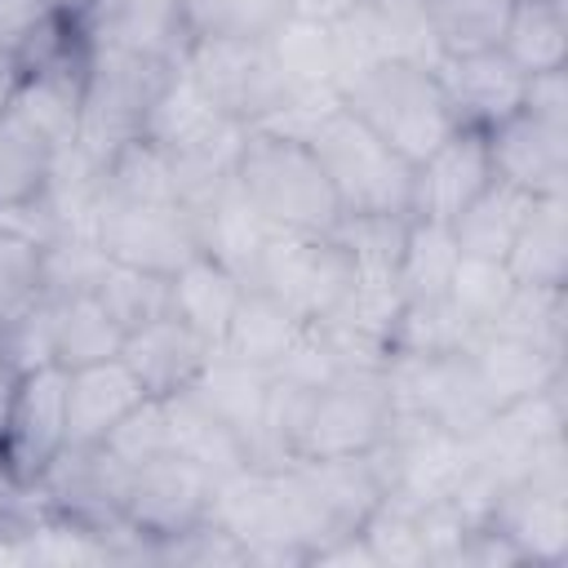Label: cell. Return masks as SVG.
<instances>
[{"label": "cell", "instance_id": "1", "mask_svg": "<svg viewBox=\"0 0 568 568\" xmlns=\"http://www.w3.org/2000/svg\"><path fill=\"white\" fill-rule=\"evenodd\" d=\"M342 106L359 115L382 142H390L404 160L430 155L448 133H457V111L435 75V62L422 58H377L351 71L342 84Z\"/></svg>", "mask_w": 568, "mask_h": 568}, {"label": "cell", "instance_id": "2", "mask_svg": "<svg viewBox=\"0 0 568 568\" xmlns=\"http://www.w3.org/2000/svg\"><path fill=\"white\" fill-rule=\"evenodd\" d=\"M235 186L275 235H333L342 204L302 138L248 129L235 155Z\"/></svg>", "mask_w": 568, "mask_h": 568}, {"label": "cell", "instance_id": "3", "mask_svg": "<svg viewBox=\"0 0 568 568\" xmlns=\"http://www.w3.org/2000/svg\"><path fill=\"white\" fill-rule=\"evenodd\" d=\"M178 67L138 49L120 44H98L89 49V71H84V106H80V138L75 151L89 155L98 169L133 138H142V124L169 84Z\"/></svg>", "mask_w": 568, "mask_h": 568}, {"label": "cell", "instance_id": "4", "mask_svg": "<svg viewBox=\"0 0 568 568\" xmlns=\"http://www.w3.org/2000/svg\"><path fill=\"white\" fill-rule=\"evenodd\" d=\"M306 146L333 182L342 213H408L413 160L382 142L342 102L306 133Z\"/></svg>", "mask_w": 568, "mask_h": 568}, {"label": "cell", "instance_id": "5", "mask_svg": "<svg viewBox=\"0 0 568 568\" xmlns=\"http://www.w3.org/2000/svg\"><path fill=\"white\" fill-rule=\"evenodd\" d=\"M178 67L226 120L244 129L266 124L293 93L271 53V40H191Z\"/></svg>", "mask_w": 568, "mask_h": 568}, {"label": "cell", "instance_id": "6", "mask_svg": "<svg viewBox=\"0 0 568 568\" xmlns=\"http://www.w3.org/2000/svg\"><path fill=\"white\" fill-rule=\"evenodd\" d=\"M89 235L111 262L160 280H173L191 257H200V235L186 204H138L102 191Z\"/></svg>", "mask_w": 568, "mask_h": 568}, {"label": "cell", "instance_id": "7", "mask_svg": "<svg viewBox=\"0 0 568 568\" xmlns=\"http://www.w3.org/2000/svg\"><path fill=\"white\" fill-rule=\"evenodd\" d=\"M355 266L333 235H266L248 288L271 293L297 320H324L351 288Z\"/></svg>", "mask_w": 568, "mask_h": 568}, {"label": "cell", "instance_id": "8", "mask_svg": "<svg viewBox=\"0 0 568 568\" xmlns=\"http://www.w3.org/2000/svg\"><path fill=\"white\" fill-rule=\"evenodd\" d=\"M67 448V368L40 364L18 377L9 417L0 430V475L13 488H36V479Z\"/></svg>", "mask_w": 568, "mask_h": 568}, {"label": "cell", "instance_id": "9", "mask_svg": "<svg viewBox=\"0 0 568 568\" xmlns=\"http://www.w3.org/2000/svg\"><path fill=\"white\" fill-rule=\"evenodd\" d=\"M213 484L217 479L209 470H200L195 462H186L182 453H164L133 470L120 524L129 537H138L142 546L155 550L209 519Z\"/></svg>", "mask_w": 568, "mask_h": 568}, {"label": "cell", "instance_id": "10", "mask_svg": "<svg viewBox=\"0 0 568 568\" xmlns=\"http://www.w3.org/2000/svg\"><path fill=\"white\" fill-rule=\"evenodd\" d=\"M564 466H537L528 479L497 493L488 510V528H497L519 559L559 564L568 555V501H564Z\"/></svg>", "mask_w": 568, "mask_h": 568}, {"label": "cell", "instance_id": "11", "mask_svg": "<svg viewBox=\"0 0 568 568\" xmlns=\"http://www.w3.org/2000/svg\"><path fill=\"white\" fill-rule=\"evenodd\" d=\"M488 182H493V164H488V138H484V129H457L430 155H422L413 164L408 217L413 222H444V226H453V217Z\"/></svg>", "mask_w": 568, "mask_h": 568}, {"label": "cell", "instance_id": "12", "mask_svg": "<svg viewBox=\"0 0 568 568\" xmlns=\"http://www.w3.org/2000/svg\"><path fill=\"white\" fill-rule=\"evenodd\" d=\"M493 178L528 191V195H564L568 186V129L528 115L524 106L493 124L488 133Z\"/></svg>", "mask_w": 568, "mask_h": 568}, {"label": "cell", "instance_id": "13", "mask_svg": "<svg viewBox=\"0 0 568 568\" xmlns=\"http://www.w3.org/2000/svg\"><path fill=\"white\" fill-rule=\"evenodd\" d=\"M435 75L457 111L462 129H493L506 115L524 106V84L528 75L501 53V49H479V53H444L435 58Z\"/></svg>", "mask_w": 568, "mask_h": 568}, {"label": "cell", "instance_id": "14", "mask_svg": "<svg viewBox=\"0 0 568 568\" xmlns=\"http://www.w3.org/2000/svg\"><path fill=\"white\" fill-rule=\"evenodd\" d=\"M142 399L146 386L120 355L67 368V448H98Z\"/></svg>", "mask_w": 568, "mask_h": 568}, {"label": "cell", "instance_id": "15", "mask_svg": "<svg viewBox=\"0 0 568 568\" xmlns=\"http://www.w3.org/2000/svg\"><path fill=\"white\" fill-rule=\"evenodd\" d=\"M84 71H89V53L62 58V62H49V67H36V71H22V84H18V93H13L4 115H13L22 129H31L58 155L71 151L75 138H80Z\"/></svg>", "mask_w": 568, "mask_h": 568}, {"label": "cell", "instance_id": "16", "mask_svg": "<svg viewBox=\"0 0 568 568\" xmlns=\"http://www.w3.org/2000/svg\"><path fill=\"white\" fill-rule=\"evenodd\" d=\"M53 164H58V151L53 146H44L13 115L0 120V222L4 226H18V231L44 240L31 226V217H36V222L49 226V240L58 235L53 231V217L44 209V195L53 186Z\"/></svg>", "mask_w": 568, "mask_h": 568}, {"label": "cell", "instance_id": "17", "mask_svg": "<svg viewBox=\"0 0 568 568\" xmlns=\"http://www.w3.org/2000/svg\"><path fill=\"white\" fill-rule=\"evenodd\" d=\"M120 359L138 373V382L146 386V395H160V399H164V395L186 390V386L204 373V364L213 359V342H204L195 328H186V324L169 311V315H160V320L133 328V333L124 337Z\"/></svg>", "mask_w": 568, "mask_h": 568}, {"label": "cell", "instance_id": "18", "mask_svg": "<svg viewBox=\"0 0 568 568\" xmlns=\"http://www.w3.org/2000/svg\"><path fill=\"white\" fill-rule=\"evenodd\" d=\"M470 364L479 373V386L493 404V413L546 390L564 377V351L510 337V333H479L470 342Z\"/></svg>", "mask_w": 568, "mask_h": 568}, {"label": "cell", "instance_id": "19", "mask_svg": "<svg viewBox=\"0 0 568 568\" xmlns=\"http://www.w3.org/2000/svg\"><path fill=\"white\" fill-rule=\"evenodd\" d=\"M217 422H226L253 466H262V422H266V395H271V368H253V364H240L222 351H213V359L204 364V373L186 386Z\"/></svg>", "mask_w": 568, "mask_h": 568}, {"label": "cell", "instance_id": "20", "mask_svg": "<svg viewBox=\"0 0 568 568\" xmlns=\"http://www.w3.org/2000/svg\"><path fill=\"white\" fill-rule=\"evenodd\" d=\"M191 217H195L200 253H209L213 262H222L226 271H235L240 280H248L271 231L257 217V209L244 200V191L235 186V178L217 195H209L204 204H195Z\"/></svg>", "mask_w": 568, "mask_h": 568}, {"label": "cell", "instance_id": "21", "mask_svg": "<svg viewBox=\"0 0 568 568\" xmlns=\"http://www.w3.org/2000/svg\"><path fill=\"white\" fill-rule=\"evenodd\" d=\"M240 297H244V280L235 271H226L222 262H213L209 253L191 257L169 280V311L186 328H195L204 342H213V351H217V342H222V333H226Z\"/></svg>", "mask_w": 568, "mask_h": 568}, {"label": "cell", "instance_id": "22", "mask_svg": "<svg viewBox=\"0 0 568 568\" xmlns=\"http://www.w3.org/2000/svg\"><path fill=\"white\" fill-rule=\"evenodd\" d=\"M302 324L306 320H297L284 302H275L271 293L244 284V297H240L217 351L240 359V364H253V368H275L288 355V346L302 333Z\"/></svg>", "mask_w": 568, "mask_h": 568}, {"label": "cell", "instance_id": "23", "mask_svg": "<svg viewBox=\"0 0 568 568\" xmlns=\"http://www.w3.org/2000/svg\"><path fill=\"white\" fill-rule=\"evenodd\" d=\"M164 408H169V439H173V453H182L186 462H195L200 470H209L213 479H226L244 466H253L244 439L217 422L191 390H178V395H164Z\"/></svg>", "mask_w": 568, "mask_h": 568}, {"label": "cell", "instance_id": "24", "mask_svg": "<svg viewBox=\"0 0 568 568\" xmlns=\"http://www.w3.org/2000/svg\"><path fill=\"white\" fill-rule=\"evenodd\" d=\"M537 195L493 178L457 217H453V240L466 257H493V262H506L528 209H532Z\"/></svg>", "mask_w": 568, "mask_h": 568}, {"label": "cell", "instance_id": "25", "mask_svg": "<svg viewBox=\"0 0 568 568\" xmlns=\"http://www.w3.org/2000/svg\"><path fill=\"white\" fill-rule=\"evenodd\" d=\"M506 266L515 284H555L564 288L568 275V200L564 195H537L510 253Z\"/></svg>", "mask_w": 568, "mask_h": 568}, {"label": "cell", "instance_id": "26", "mask_svg": "<svg viewBox=\"0 0 568 568\" xmlns=\"http://www.w3.org/2000/svg\"><path fill=\"white\" fill-rule=\"evenodd\" d=\"M475 337H479V328L448 297H404V306L386 333V355L390 359H430V355L470 351Z\"/></svg>", "mask_w": 568, "mask_h": 568}, {"label": "cell", "instance_id": "27", "mask_svg": "<svg viewBox=\"0 0 568 568\" xmlns=\"http://www.w3.org/2000/svg\"><path fill=\"white\" fill-rule=\"evenodd\" d=\"M53 364L62 368H84L98 359H115L124 351V328L120 320L102 306L98 293H71L53 297Z\"/></svg>", "mask_w": 568, "mask_h": 568}, {"label": "cell", "instance_id": "28", "mask_svg": "<svg viewBox=\"0 0 568 568\" xmlns=\"http://www.w3.org/2000/svg\"><path fill=\"white\" fill-rule=\"evenodd\" d=\"M524 75L559 71L568 58V0H510L497 44Z\"/></svg>", "mask_w": 568, "mask_h": 568}, {"label": "cell", "instance_id": "29", "mask_svg": "<svg viewBox=\"0 0 568 568\" xmlns=\"http://www.w3.org/2000/svg\"><path fill=\"white\" fill-rule=\"evenodd\" d=\"M417 9L439 58L497 49L510 18V0H417Z\"/></svg>", "mask_w": 568, "mask_h": 568}, {"label": "cell", "instance_id": "30", "mask_svg": "<svg viewBox=\"0 0 568 568\" xmlns=\"http://www.w3.org/2000/svg\"><path fill=\"white\" fill-rule=\"evenodd\" d=\"M186 40H271L288 18V0H178Z\"/></svg>", "mask_w": 568, "mask_h": 568}, {"label": "cell", "instance_id": "31", "mask_svg": "<svg viewBox=\"0 0 568 568\" xmlns=\"http://www.w3.org/2000/svg\"><path fill=\"white\" fill-rule=\"evenodd\" d=\"M333 240L351 257L355 280H395L408 240V213H342Z\"/></svg>", "mask_w": 568, "mask_h": 568}, {"label": "cell", "instance_id": "32", "mask_svg": "<svg viewBox=\"0 0 568 568\" xmlns=\"http://www.w3.org/2000/svg\"><path fill=\"white\" fill-rule=\"evenodd\" d=\"M457 257H462V248L453 240V226L408 217V240H404V257L395 271L399 293L404 297H444Z\"/></svg>", "mask_w": 568, "mask_h": 568}, {"label": "cell", "instance_id": "33", "mask_svg": "<svg viewBox=\"0 0 568 568\" xmlns=\"http://www.w3.org/2000/svg\"><path fill=\"white\" fill-rule=\"evenodd\" d=\"M102 191L115 195V200H138V204H178L169 155L146 138L124 142L102 164Z\"/></svg>", "mask_w": 568, "mask_h": 568}, {"label": "cell", "instance_id": "34", "mask_svg": "<svg viewBox=\"0 0 568 568\" xmlns=\"http://www.w3.org/2000/svg\"><path fill=\"white\" fill-rule=\"evenodd\" d=\"M271 53H275V62H280V71L288 75L293 89H320V84H333V89H337V44H333V27L306 22V18H288V22L271 36Z\"/></svg>", "mask_w": 568, "mask_h": 568}, {"label": "cell", "instance_id": "35", "mask_svg": "<svg viewBox=\"0 0 568 568\" xmlns=\"http://www.w3.org/2000/svg\"><path fill=\"white\" fill-rule=\"evenodd\" d=\"M417 510H422V501L399 497V493H382V501L359 524V537H364L373 564H426Z\"/></svg>", "mask_w": 568, "mask_h": 568}, {"label": "cell", "instance_id": "36", "mask_svg": "<svg viewBox=\"0 0 568 568\" xmlns=\"http://www.w3.org/2000/svg\"><path fill=\"white\" fill-rule=\"evenodd\" d=\"M510 293H515V275H510V266L506 262H493V257H457V266H453V280H448V302L484 333L497 315H501V306L510 302Z\"/></svg>", "mask_w": 568, "mask_h": 568}, {"label": "cell", "instance_id": "37", "mask_svg": "<svg viewBox=\"0 0 568 568\" xmlns=\"http://www.w3.org/2000/svg\"><path fill=\"white\" fill-rule=\"evenodd\" d=\"M484 333H510L550 351H564V288L555 284H515L510 302Z\"/></svg>", "mask_w": 568, "mask_h": 568}, {"label": "cell", "instance_id": "38", "mask_svg": "<svg viewBox=\"0 0 568 568\" xmlns=\"http://www.w3.org/2000/svg\"><path fill=\"white\" fill-rule=\"evenodd\" d=\"M44 297V240L0 222V324Z\"/></svg>", "mask_w": 568, "mask_h": 568}, {"label": "cell", "instance_id": "39", "mask_svg": "<svg viewBox=\"0 0 568 568\" xmlns=\"http://www.w3.org/2000/svg\"><path fill=\"white\" fill-rule=\"evenodd\" d=\"M111 257L98 248L93 235L80 231H58L44 240V297H71V293H93L106 275Z\"/></svg>", "mask_w": 568, "mask_h": 568}, {"label": "cell", "instance_id": "40", "mask_svg": "<svg viewBox=\"0 0 568 568\" xmlns=\"http://www.w3.org/2000/svg\"><path fill=\"white\" fill-rule=\"evenodd\" d=\"M93 293L120 320L124 333H133V328L169 315V280L146 275V271H133V266H120V262L106 266V275H102V284Z\"/></svg>", "mask_w": 568, "mask_h": 568}, {"label": "cell", "instance_id": "41", "mask_svg": "<svg viewBox=\"0 0 568 568\" xmlns=\"http://www.w3.org/2000/svg\"><path fill=\"white\" fill-rule=\"evenodd\" d=\"M102 448L111 453V457H120L129 470H138V466H146V462H155V457H164V453H173V439H169V408H164V399L160 395H146L106 439H102Z\"/></svg>", "mask_w": 568, "mask_h": 568}, {"label": "cell", "instance_id": "42", "mask_svg": "<svg viewBox=\"0 0 568 568\" xmlns=\"http://www.w3.org/2000/svg\"><path fill=\"white\" fill-rule=\"evenodd\" d=\"M53 297H36L22 315H13L0 328V355L18 368L31 373L40 364H53Z\"/></svg>", "mask_w": 568, "mask_h": 568}, {"label": "cell", "instance_id": "43", "mask_svg": "<svg viewBox=\"0 0 568 568\" xmlns=\"http://www.w3.org/2000/svg\"><path fill=\"white\" fill-rule=\"evenodd\" d=\"M524 111L546 120V124H564L568 129V75L559 71H537L524 84Z\"/></svg>", "mask_w": 568, "mask_h": 568}, {"label": "cell", "instance_id": "44", "mask_svg": "<svg viewBox=\"0 0 568 568\" xmlns=\"http://www.w3.org/2000/svg\"><path fill=\"white\" fill-rule=\"evenodd\" d=\"M53 9V0H0V49H18Z\"/></svg>", "mask_w": 568, "mask_h": 568}, {"label": "cell", "instance_id": "45", "mask_svg": "<svg viewBox=\"0 0 568 568\" xmlns=\"http://www.w3.org/2000/svg\"><path fill=\"white\" fill-rule=\"evenodd\" d=\"M288 9H293V18L337 27V22H346L359 9V0H288Z\"/></svg>", "mask_w": 568, "mask_h": 568}, {"label": "cell", "instance_id": "46", "mask_svg": "<svg viewBox=\"0 0 568 568\" xmlns=\"http://www.w3.org/2000/svg\"><path fill=\"white\" fill-rule=\"evenodd\" d=\"M18 84H22V67H18V58H13L9 49H0V120H4V111H9V102H13V93H18Z\"/></svg>", "mask_w": 568, "mask_h": 568}, {"label": "cell", "instance_id": "47", "mask_svg": "<svg viewBox=\"0 0 568 568\" xmlns=\"http://www.w3.org/2000/svg\"><path fill=\"white\" fill-rule=\"evenodd\" d=\"M89 4H93V0H53V9H62V13H71V18H84Z\"/></svg>", "mask_w": 568, "mask_h": 568}]
</instances>
